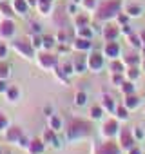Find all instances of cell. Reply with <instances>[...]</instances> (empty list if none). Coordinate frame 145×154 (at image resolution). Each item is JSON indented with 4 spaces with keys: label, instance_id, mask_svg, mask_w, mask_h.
Returning a JSON list of instances; mask_svg holds the SVG:
<instances>
[{
    "label": "cell",
    "instance_id": "14",
    "mask_svg": "<svg viewBox=\"0 0 145 154\" xmlns=\"http://www.w3.org/2000/svg\"><path fill=\"white\" fill-rule=\"evenodd\" d=\"M40 65L42 67H54L56 65V56L54 54H40Z\"/></svg>",
    "mask_w": 145,
    "mask_h": 154
},
{
    "label": "cell",
    "instance_id": "20",
    "mask_svg": "<svg viewBox=\"0 0 145 154\" xmlns=\"http://www.w3.org/2000/svg\"><path fill=\"white\" fill-rule=\"evenodd\" d=\"M75 47L80 49V51H87V49H91V40H89V38H82V36H78V38L75 40Z\"/></svg>",
    "mask_w": 145,
    "mask_h": 154
},
{
    "label": "cell",
    "instance_id": "9",
    "mask_svg": "<svg viewBox=\"0 0 145 154\" xmlns=\"http://www.w3.org/2000/svg\"><path fill=\"white\" fill-rule=\"evenodd\" d=\"M13 33H15V24H13L11 18H8V20H4L0 24V36L9 38V36H13Z\"/></svg>",
    "mask_w": 145,
    "mask_h": 154
},
{
    "label": "cell",
    "instance_id": "28",
    "mask_svg": "<svg viewBox=\"0 0 145 154\" xmlns=\"http://www.w3.org/2000/svg\"><path fill=\"white\" fill-rule=\"evenodd\" d=\"M6 93H8V100H11V102H15V100L20 96V91H18V87H9Z\"/></svg>",
    "mask_w": 145,
    "mask_h": 154
},
{
    "label": "cell",
    "instance_id": "42",
    "mask_svg": "<svg viewBox=\"0 0 145 154\" xmlns=\"http://www.w3.org/2000/svg\"><path fill=\"white\" fill-rule=\"evenodd\" d=\"M42 45V36H33V47H40Z\"/></svg>",
    "mask_w": 145,
    "mask_h": 154
},
{
    "label": "cell",
    "instance_id": "30",
    "mask_svg": "<svg viewBox=\"0 0 145 154\" xmlns=\"http://www.w3.org/2000/svg\"><path fill=\"white\" fill-rule=\"evenodd\" d=\"M0 11H2L8 18H11V17H13V9H11V6H9V4H6V2H0Z\"/></svg>",
    "mask_w": 145,
    "mask_h": 154
},
{
    "label": "cell",
    "instance_id": "43",
    "mask_svg": "<svg viewBox=\"0 0 145 154\" xmlns=\"http://www.w3.org/2000/svg\"><path fill=\"white\" fill-rule=\"evenodd\" d=\"M127 152H129V154H143V152H141V149H140V147H136V145H134V147H131Z\"/></svg>",
    "mask_w": 145,
    "mask_h": 154
},
{
    "label": "cell",
    "instance_id": "12",
    "mask_svg": "<svg viewBox=\"0 0 145 154\" xmlns=\"http://www.w3.org/2000/svg\"><path fill=\"white\" fill-rule=\"evenodd\" d=\"M123 63H125V67H131V65H140V54L138 53H129V54H125L123 56V60H122Z\"/></svg>",
    "mask_w": 145,
    "mask_h": 154
},
{
    "label": "cell",
    "instance_id": "19",
    "mask_svg": "<svg viewBox=\"0 0 145 154\" xmlns=\"http://www.w3.org/2000/svg\"><path fill=\"white\" fill-rule=\"evenodd\" d=\"M13 8H15V11H17V13L26 15V13H27L29 4H27V0H15V2H13Z\"/></svg>",
    "mask_w": 145,
    "mask_h": 154
},
{
    "label": "cell",
    "instance_id": "13",
    "mask_svg": "<svg viewBox=\"0 0 145 154\" xmlns=\"http://www.w3.org/2000/svg\"><path fill=\"white\" fill-rule=\"evenodd\" d=\"M123 105H125L129 111H134V109H138V105H140V98H138L136 94H127Z\"/></svg>",
    "mask_w": 145,
    "mask_h": 154
},
{
    "label": "cell",
    "instance_id": "32",
    "mask_svg": "<svg viewBox=\"0 0 145 154\" xmlns=\"http://www.w3.org/2000/svg\"><path fill=\"white\" fill-rule=\"evenodd\" d=\"M51 129H53V131H58V129H62V122H60V118H56V116H51Z\"/></svg>",
    "mask_w": 145,
    "mask_h": 154
},
{
    "label": "cell",
    "instance_id": "8",
    "mask_svg": "<svg viewBox=\"0 0 145 154\" xmlns=\"http://www.w3.org/2000/svg\"><path fill=\"white\" fill-rule=\"evenodd\" d=\"M96 154H120V145H116L113 141H105L103 145L98 147Z\"/></svg>",
    "mask_w": 145,
    "mask_h": 154
},
{
    "label": "cell",
    "instance_id": "33",
    "mask_svg": "<svg viewBox=\"0 0 145 154\" xmlns=\"http://www.w3.org/2000/svg\"><path fill=\"white\" fill-rule=\"evenodd\" d=\"M113 84L120 87V85L123 84V74H118V72H114V74H113Z\"/></svg>",
    "mask_w": 145,
    "mask_h": 154
},
{
    "label": "cell",
    "instance_id": "24",
    "mask_svg": "<svg viewBox=\"0 0 145 154\" xmlns=\"http://www.w3.org/2000/svg\"><path fill=\"white\" fill-rule=\"evenodd\" d=\"M122 93L127 96V94H134V82H129V80H123V84L120 85Z\"/></svg>",
    "mask_w": 145,
    "mask_h": 154
},
{
    "label": "cell",
    "instance_id": "38",
    "mask_svg": "<svg viewBox=\"0 0 145 154\" xmlns=\"http://www.w3.org/2000/svg\"><path fill=\"white\" fill-rule=\"evenodd\" d=\"M72 69H75V67H72L71 63H63V65H62V72H63L65 76H69V74L72 72Z\"/></svg>",
    "mask_w": 145,
    "mask_h": 154
},
{
    "label": "cell",
    "instance_id": "31",
    "mask_svg": "<svg viewBox=\"0 0 145 154\" xmlns=\"http://www.w3.org/2000/svg\"><path fill=\"white\" fill-rule=\"evenodd\" d=\"M42 45H44L45 49H51V47L54 45V38H53V36H42Z\"/></svg>",
    "mask_w": 145,
    "mask_h": 154
},
{
    "label": "cell",
    "instance_id": "10",
    "mask_svg": "<svg viewBox=\"0 0 145 154\" xmlns=\"http://www.w3.org/2000/svg\"><path fill=\"white\" fill-rule=\"evenodd\" d=\"M123 76H125V80H129V82H136V80L140 78V67H138V65L125 67V72H123Z\"/></svg>",
    "mask_w": 145,
    "mask_h": 154
},
{
    "label": "cell",
    "instance_id": "25",
    "mask_svg": "<svg viewBox=\"0 0 145 154\" xmlns=\"http://www.w3.org/2000/svg\"><path fill=\"white\" fill-rule=\"evenodd\" d=\"M114 112H116V118H118V120H127V118H129V109H127L125 105H118Z\"/></svg>",
    "mask_w": 145,
    "mask_h": 154
},
{
    "label": "cell",
    "instance_id": "21",
    "mask_svg": "<svg viewBox=\"0 0 145 154\" xmlns=\"http://www.w3.org/2000/svg\"><path fill=\"white\" fill-rule=\"evenodd\" d=\"M29 152H31V154H42V152H44V141L33 140L31 145H29Z\"/></svg>",
    "mask_w": 145,
    "mask_h": 154
},
{
    "label": "cell",
    "instance_id": "48",
    "mask_svg": "<svg viewBox=\"0 0 145 154\" xmlns=\"http://www.w3.org/2000/svg\"><path fill=\"white\" fill-rule=\"evenodd\" d=\"M140 71H143V72H145V58L140 62Z\"/></svg>",
    "mask_w": 145,
    "mask_h": 154
},
{
    "label": "cell",
    "instance_id": "1",
    "mask_svg": "<svg viewBox=\"0 0 145 154\" xmlns=\"http://www.w3.org/2000/svg\"><path fill=\"white\" fill-rule=\"evenodd\" d=\"M120 8H122V0H105L102 2L96 9V17L98 20H109V18H114L118 13H120Z\"/></svg>",
    "mask_w": 145,
    "mask_h": 154
},
{
    "label": "cell",
    "instance_id": "3",
    "mask_svg": "<svg viewBox=\"0 0 145 154\" xmlns=\"http://www.w3.org/2000/svg\"><path fill=\"white\" fill-rule=\"evenodd\" d=\"M118 136H120V149L129 150L131 147H134L136 140H134L131 129H120V131H118Z\"/></svg>",
    "mask_w": 145,
    "mask_h": 154
},
{
    "label": "cell",
    "instance_id": "41",
    "mask_svg": "<svg viewBox=\"0 0 145 154\" xmlns=\"http://www.w3.org/2000/svg\"><path fill=\"white\" fill-rule=\"evenodd\" d=\"M120 33H123V35H127V36H129V35L132 33V31H131V26H127V24H125V26H122V27H120Z\"/></svg>",
    "mask_w": 145,
    "mask_h": 154
},
{
    "label": "cell",
    "instance_id": "29",
    "mask_svg": "<svg viewBox=\"0 0 145 154\" xmlns=\"http://www.w3.org/2000/svg\"><path fill=\"white\" fill-rule=\"evenodd\" d=\"M102 112H103V107H102V105H94V107L91 109L93 120H100V118H102Z\"/></svg>",
    "mask_w": 145,
    "mask_h": 154
},
{
    "label": "cell",
    "instance_id": "37",
    "mask_svg": "<svg viewBox=\"0 0 145 154\" xmlns=\"http://www.w3.org/2000/svg\"><path fill=\"white\" fill-rule=\"evenodd\" d=\"M132 136H134V140H136V141H138V140H143V131H141L140 127H134Z\"/></svg>",
    "mask_w": 145,
    "mask_h": 154
},
{
    "label": "cell",
    "instance_id": "17",
    "mask_svg": "<svg viewBox=\"0 0 145 154\" xmlns=\"http://www.w3.org/2000/svg\"><path fill=\"white\" fill-rule=\"evenodd\" d=\"M109 69H111V72L114 74V72H118V74H123L125 72V63L122 62V60H113L111 62V65H109Z\"/></svg>",
    "mask_w": 145,
    "mask_h": 154
},
{
    "label": "cell",
    "instance_id": "36",
    "mask_svg": "<svg viewBox=\"0 0 145 154\" xmlns=\"http://www.w3.org/2000/svg\"><path fill=\"white\" fill-rule=\"evenodd\" d=\"M82 26H87V17L85 15L76 17V27H82Z\"/></svg>",
    "mask_w": 145,
    "mask_h": 154
},
{
    "label": "cell",
    "instance_id": "39",
    "mask_svg": "<svg viewBox=\"0 0 145 154\" xmlns=\"http://www.w3.org/2000/svg\"><path fill=\"white\" fill-rule=\"evenodd\" d=\"M82 4H84L85 9H93L96 6V0H82Z\"/></svg>",
    "mask_w": 145,
    "mask_h": 154
},
{
    "label": "cell",
    "instance_id": "15",
    "mask_svg": "<svg viewBox=\"0 0 145 154\" xmlns=\"http://www.w3.org/2000/svg\"><path fill=\"white\" fill-rule=\"evenodd\" d=\"M102 107H103V109H105L107 112H114V111H116V103H114L113 96L105 94V96L102 98Z\"/></svg>",
    "mask_w": 145,
    "mask_h": 154
},
{
    "label": "cell",
    "instance_id": "5",
    "mask_svg": "<svg viewBox=\"0 0 145 154\" xmlns=\"http://www.w3.org/2000/svg\"><path fill=\"white\" fill-rule=\"evenodd\" d=\"M13 47H15L17 51H20V53H22L24 56H27V58L35 56V47H33V44H29V42L17 40V42H13Z\"/></svg>",
    "mask_w": 145,
    "mask_h": 154
},
{
    "label": "cell",
    "instance_id": "4",
    "mask_svg": "<svg viewBox=\"0 0 145 154\" xmlns=\"http://www.w3.org/2000/svg\"><path fill=\"white\" fill-rule=\"evenodd\" d=\"M103 65H105L103 54H100V53H93L91 56H87V67H89L91 71L98 72V71H102V69H103Z\"/></svg>",
    "mask_w": 145,
    "mask_h": 154
},
{
    "label": "cell",
    "instance_id": "46",
    "mask_svg": "<svg viewBox=\"0 0 145 154\" xmlns=\"http://www.w3.org/2000/svg\"><path fill=\"white\" fill-rule=\"evenodd\" d=\"M140 38H141V44H143V47H145V31L140 33Z\"/></svg>",
    "mask_w": 145,
    "mask_h": 154
},
{
    "label": "cell",
    "instance_id": "49",
    "mask_svg": "<svg viewBox=\"0 0 145 154\" xmlns=\"http://www.w3.org/2000/svg\"><path fill=\"white\" fill-rule=\"evenodd\" d=\"M72 2H80V0H72Z\"/></svg>",
    "mask_w": 145,
    "mask_h": 154
},
{
    "label": "cell",
    "instance_id": "18",
    "mask_svg": "<svg viewBox=\"0 0 145 154\" xmlns=\"http://www.w3.org/2000/svg\"><path fill=\"white\" fill-rule=\"evenodd\" d=\"M125 15H127L129 18L140 17V15H141V6H138V4H129V6L125 8Z\"/></svg>",
    "mask_w": 145,
    "mask_h": 154
},
{
    "label": "cell",
    "instance_id": "27",
    "mask_svg": "<svg viewBox=\"0 0 145 154\" xmlns=\"http://www.w3.org/2000/svg\"><path fill=\"white\" fill-rule=\"evenodd\" d=\"M9 74H11V69H9V65L0 62V80H6Z\"/></svg>",
    "mask_w": 145,
    "mask_h": 154
},
{
    "label": "cell",
    "instance_id": "23",
    "mask_svg": "<svg viewBox=\"0 0 145 154\" xmlns=\"http://www.w3.org/2000/svg\"><path fill=\"white\" fill-rule=\"evenodd\" d=\"M72 67H75V71H78V72H84L85 67H87V60H85L84 56H78V58L75 60V63H72Z\"/></svg>",
    "mask_w": 145,
    "mask_h": 154
},
{
    "label": "cell",
    "instance_id": "11",
    "mask_svg": "<svg viewBox=\"0 0 145 154\" xmlns=\"http://www.w3.org/2000/svg\"><path fill=\"white\" fill-rule=\"evenodd\" d=\"M120 36V27L116 26H105L103 27V38L109 42V40H116Z\"/></svg>",
    "mask_w": 145,
    "mask_h": 154
},
{
    "label": "cell",
    "instance_id": "34",
    "mask_svg": "<svg viewBox=\"0 0 145 154\" xmlns=\"http://www.w3.org/2000/svg\"><path fill=\"white\" fill-rule=\"evenodd\" d=\"M116 20H118L120 26H125V24L129 22V17H127L125 13H118V15H116Z\"/></svg>",
    "mask_w": 145,
    "mask_h": 154
},
{
    "label": "cell",
    "instance_id": "7",
    "mask_svg": "<svg viewBox=\"0 0 145 154\" xmlns=\"http://www.w3.org/2000/svg\"><path fill=\"white\" fill-rule=\"evenodd\" d=\"M103 53H105V56H109L111 60H116V58L120 56V44H118L116 40H109V42L105 44Z\"/></svg>",
    "mask_w": 145,
    "mask_h": 154
},
{
    "label": "cell",
    "instance_id": "16",
    "mask_svg": "<svg viewBox=\"0 0 145 154\" xmlns=\"http://www.w3.org/2000/svg\"><path fill=\"white\" fill-rule=\"evenodd\" d=\"M6 138H8L9 141H18V140L22 138V131H20V127H9L8 132H6Z\"/></svg>",
    "mask_w": 145,
    "mask_h": 154
},
{
    "label": "cell",
    "instance_id": "40",
    "mask_svg": "<svg viewBox=\"0 0 145 154\" xmlns=\"http://www.w3.org/2000/svg\"><path fill=\"white\" fill-rule=\"evenodd\" d=\"M8 127V118L2 114V112H0V131H2V129H6Z\"/></svg>",
    "mask_w": 145,
    "mask_h": 154
},
{
    "label": "cell",
    "instance_id": "22",
    "mask_svg": "<svg viewBox=\"0 0 145 154\" xmlns=\"http://www.w3.org/2000/svg\"><path fill=\"white\" fill-rule=\"evenodd\" d=\"M127 40H129L131 47H134V49H141V47H143V44H141V38H140V35H134V33H131V35L127 36Z\"/></svg>",
    "mask_w": 145,
    "mask_h": 154
},
{
    "label": "cell",
    "instance_id": "45",
    "mask_svg": "<svg viewBox=\"0 0 145 154\" xmlns=\"http://www.w3.org/2000/svg\"><path fill=\"white\" fill-rule=\"evenodd\" d=\"M8 54V47L6 45H0V58H4Z\"/></svg>",
    "mask_w": 145,
    "mask_h": 154
},
{
    "label": "cell",
    "instance_id": "44",
    "mask_svg": "<svg viewBox=\"0 0 145 154\" xmlns=\"http://www.w3.org/2000/svg\"><path fill=\"white\" fill-rule=\"evenodd\" d=\"M9 87H8V84H6V80H0V93H6Z\"/></svg>",
    "mask_w": 145,
    "mask_h": 154
},
{
    "label": "cell",
    "instance_id": "35",
    "mask_svg": "<svg viewBox=\"0 0 145 154\" xmlns=\"http://www.w3.org/2000/svg\"><path fill=\"white\" fill-rule=\"evenodd\" d=\"M75 102H76L78 105H85V102H87V94H85V93H78Z\"/></svg>",
    "mask_w": 145,
    "mask_h": 154
},
{
    "label": "cell",
    "instance_id": "6",
    "mask_svg": "<svg viewBox=\"0 0 145 154\" xmlns=\"http://www.w3.org/2000/svg\"><path fill=\"white\" fill-rule=\"evenodd\" d=\"M118 131H120V127H118V122L116 120H107L105 123H103V127H102V134L105 136V138H114L116 134H118Z\"/></svg>",
    "mask_w": 145,
    "mask_h": 154
},
{
    "label": "cell",
    "instance_id": "26",
    "mask_svg": "<svg viewBox=\"0 0 145 154\" xmlns=\"http://www.w3.org/2000/svg\"><path fill=\"white\" fill-rule=\"evenodd\" d=\"M78 35L82 36V38H93V29L89 27V26H82V27H78Z\"/></svg>",
    "mask_w": 145,
    "mask_h": 154
},
{
    "label": "cell",
    "instance_id": "47",
    "mask_svg": "<svg viewBox=\"0 0 145 154\" xmlns=\"http://www.w3.org/2000/svg\"><path fill=\"white\" fill-rule=\"evenodd\" d=\"M27 4L33 8V6H38V0H27Z\"/></svg>",
    "mask_w": 145,
    "mask_h": 154
},
{
    "label": "cell",
    "instance_id": "2",
    "mask_svg": "<svg viewBox=\"0 0 145 154\" xmlns=\"http://www.w3.org/2000/svg\"><path fill=\"white\" fill-rule=\"evenodd\" d=\"M91 132V125L84 120H76V122H72L71 129H69V136L71 138H80V136H85Z\"/></svg>",
    "mask_w": 145,
    "mask_h": 154
}]
</instances>
